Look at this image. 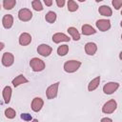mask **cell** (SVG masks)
I'll list each match as a JSON object with an SVG mask.
<instances>
[{
	"mask_svg": "<svg viewBox=\"0 0 122 122\" xmlns=\"http://www.w3.org/2000/svg\"><path fill=\"white\" fill-rule=\"evenodd\" d=\"M81 66V62L78 60H68L64 63V71L68 73H72L76 71Z\"/></svg>",
	"mask_w": 122,
	"mask_h": 122,
	"instance_id": "6da1fadb",
	"label": "cell"
},
{
	"mask_svg": "<svg viewBox=\"0 0 122 122\" xmlns=\"http://www.w3.org/2000/svg\"><path fill=\"white\" fill-rule=\"evenodd\" d=\"M30 68L32 69V71H36V72L44 71V69H45V67H46L45 62H44L42 59H39V58H37V57H33V58L30 59Z\"/></svg>",
	"mask_w": 122,
	"mask_h": 122,
	"instance_id": "7a4b0ae2",
	"label": "cell"
},
{
	"mask_svg": "<svg viewBox=\"0 0 122 122\" xmlns=\"http://www.w3.org/2000/svg\"><path fill=\"white\" fill-rule=\"evenodd\" d=\"M117 108V103L114 99H110L109 101H107L103 107H102V112L104 113H107V114H110V113H112Z\"/></svg>",
	"mask_w": 122,
	"mask_h": 122,
	"instance_id": "3957f363",
	"label": "cell"
},
{
	"mask_svg": "<svg viewBox=\"0 0 122 122\" xmlns=\"http://www.w3.org/2000/svg\"><path fill=\"white\" fill-rule=\"evenodd\" d=\"M59 82H56L54 84H51V86H49L46 90V95L48 99H53L57 96V92H58V87H59Z\"/></svg>",
	"mask_w": 122,
	"mask_h": 122,
	"instance_id": "277c9868",
	"label": "cell"
},
{
	"mask_svg": "<svg viewBox=\"0 0 122 122\" xmlns=\"http://www.w3.org/2000/svg\"><path fill=\"white\" fill-rule=\"evenodd\" d=\"M119 88V83L117 82H108L103 86V92L105 94H112Z\"/></svg>",
	"mask_w": 122,
	"mask_h": 122,
	"instance_id": "5b68a950",
	"label": "cell"
},
{
	"mask_svg": "<svg viewBox=\"0 0 122 122\" xmlns=\"http://www.w3.org/2000/svg\"><path fill=\"white\" fill-rule=\"evenodd\" d=\"M18 18L23 22H28L32 18V12L30 9H21L18 11Z\"/></svg>",
	"mask_w": 122,
	"mask_h": 122,
	"instance_id": "8992f818",
	"label": "cell"
},
{
	"mask_svg": "<svg viewBox=\"0 0 122 122\" xmlns=\"http://www.w3.org/2000/svg\"><path fill=\"white\" fill-rule=\"evenodd\" d=\"M52 51V48L47 44H40L38 47H37V52L41 55V56H44V57H48L51 55Z\"/></svg>",
	"mask_w": 122,
	"mask_h": 122,
	"instance_id": "52a82bcc",
	"label": "cell"
},
{
	"mask_svg": "<svg viewBox=\"0 0 122 122\" xmlns=\"http://www.w3.org/2000/svg\"><path fill=\"white\" fill-rule=\"evenodd\" d=\"M1 62L3 64V66L5 67H10L13 63H14V56L11 52H4L2 55V59Z\"/></svg>",
	"mask_w": 122,
	"mask_h": 122,
	"instance_id": "ba28073f",
	"label": "cell"
},
{
	"mask_svg": "<svg viewBox=\"0 0 122 122\" xmlns=\"http://www.w3.org/2000/svg\"><path fill=\"white\" fill-rule=\"evenodd\" d=\"M95 25L101 31H107L111 29V21L109 19H99L96 21Z\"/></svg>",
	"mask_w": 122,
	"mask_h": 122,
	"instance_id": "9c48e42d",
	"label": "cell"
},
{
	"mask_svg": "<svg viewBox=\"0 0 122 122\" xmlns=\"http://www.w3.org/2000/svg\"><path fill=\"white\" fill-rule=\"evenodd\" d=\"M43 105H44V101L41 97H34L31 101V104H30V107H31V110L35 112H38L41 111V109L43 108Z\"/></svg>",
	"mask_w": 122,
	"mask_h": 122,
	"instance_id": "30bf717a",
	"label": "cell"
},
{
	"mask_svg": "<svg viewBox=\"0 0 122 122\" xmlns=\"http://www.w3.org/2000/svg\"><path fill=\"white\" fill-rule=\"evenodd\" d=\"M70 40H71V38L63 32H56L52 35V41L56 44L61 43V42H69Z\"/></svg>",
	"mask_w": 122,
	"mask_h": 122,
	"instance_id": "8fae6325",
	"label": "cell"
},
{
	"mask_svg": "<svg viewBox=\"0 0 122 122\" xmlns=\"http://www.w3.org/2000/svg\"><path fill=\"white\" fill-rule=\"evenodd\" d=\"M2 25L5 29H10L13 25V16L11 14H5L2 18Z\"/></svg>",
	"mask_w": 122,
	"mask_h": 122,
	"instance_id": "7c38bea8",
	"label": "cell"
},
{
	"mask_svg": "<svg viewBox=\"0 0 122 122\" xmlns=\"http://www.w3.org/2000/svg\"><path fill=\"white\" fill-rule=\"evenodd\" d=\"M31 42V35L28 32H23L19 36V44L21 46H28Z\"/></svg>",
	"mask_w": 122,
	"mask_h": 122,
	"instance_id": "4fadbf2b",
	"label": "cell"
},
{
	"mask_svg": "<svg viewBox=\"0 0 122 122\" xmlns=\"http://www.w3.org/2000/svg\"><path fill=\"white\" fill-rule=\"evenodd\" d=\"M85 51L88 55H94L97 51V45L93 42H88L85 45Z\"/></svg>",
	"mask_w": 122,
	"mask_h": 122,
	"instance_id": "5bb4252c",
	"label": "cell"
},
{
	"mask_svg": "<svg viewBox=\"0 0 122 122\" xmlns=\"http://www.w3.org/2000/svg\"><path fill=\"white\" fill-rule=\"evenodd\" d=\"M11 92H12V90L10 86H6L4 89H3V92H2V96H3V99H4V102L6 104L10 103V98H11Z\"/></svg>",
	"mask_w": 122,
	"mask_h": 122,
	"instance_id": "9a60e30c",
	"label": "cell"
},
{
	"mask_svg": "<svg viewBox=\"0 0 122 122\" xmlns=\"http://www.w3.org/2000/svg\"><path fill=\"white\" fill-rule=\"evenodd\" d=\"M28 82H29V80L23 74H19L18 76H16L15 78L12 79L11 84L13 85V87H18V86H20L22 84H25V83H28Z\"/></svg>",
	"mask_w": 122,
	"mask_h": 122,
	"instance_id": "2e32d148",
	"label": "cell"
},
{
	"mask_svg": "<svg viewBox=\"0 0 122 122\" xmlns=\"http://www.w3.org/2000/svg\"><path fill=\"white\" fill-rule=\"evenodd\" d=\"M98 12L102 15V16H106V17H109V16H112V9L107 6V5H103V6H100L99 9H98Z\"/></svg>",
	"mask_w": 122,
	"mask_h": 122,
	"instance_id": "e0dca14e",
	"label": "cell"
},
{
	"mask_svg": "<svg viewBox=\"0 0 122 122\" xmlns=\"http://www.w3.org/2000/svg\"><path fill=\"white\" fill-rule=\"evenodd\" d=\"M99 84H100V76H96L95 78L91 80L90 83L88 84V91L89 92H93L94 90H96L98 88Z\"/></svg>",
	"mask_w": 122,
	"mask_h": 122,
	"instance_id": "ac0fdd59",
	"label": "cell"
},
{
	"mask_svg": "<svg viewBox=\"0 0 122 122\" xmlns=\"http://www.w3.org/2000/svg\"><path fill=\"white\" fill-rule=\"evenodd\" d=\"M81 30H82V33L84 35H92V34H94L96 32V30L89 24H84L81 27Z\"/></svg>",
	"mask_w": 122,
	"mask_h": 122,
	"instance_id": "d6986e66",
	"label": "cell"
},
{
	"mask_svg": "<svg viewBox=\"0 0 122 122\" xmlns=\"http://www.w3.org/2000/svg\"><path fill=\"white\" fill-rule=\"evenodd\" d=\"M67 31L70 33V35L71 36V38H72L74 41H78V40L80 39V33H79V31L77 30L76 28H74V27H70V28H68Z\"/></svg>",
	"mask_w": 122,
	"mask_h": 122,
	"instance_id": "ffe728a7",
	"label": "cell"
},
{
	"mask_svg": "<svg viewBox=\"0 0 122 122\" xmlns=\"http://www.w3.org/2000/svg\"><path fill=\"white\" fill-rule=\"evenodd\" d=\"M45 19H46V21L48 22V23H51V24H52V23H54L55 22V20H56V13L54 12V11H48L47 13H46V15H45Z\"/></svg>",
	"mask_w": 122,
	"mask_h": 122,
	"instance_id": "44dd1931",
	"label": "cell"
},
{
	"mask_svg": "<svg viewBox=\"0 0 122 122\" xmlns=\"http://www.w3.org/2000/svg\"><path fill=\"white\" fill-rule=\"evenodd\" d=\"M67 6H68V10L71 12L76 11L78 10V4L73 0H69L67 3Z\"/></svg>",
	"mask_w": 122,
	"mask_h": 122,
	"instance_id": "7402d4cb",
	"label": "cell"
},
{
	"mask_svg": "<svg viewBox=\"0 0 122 122\" xmlns=\"http://www.w3.org/2000/svg\"><path fill=\"white\" fill-rule=\"evenodd\" d=\"M69 51V46L68 45H61L57 48V54L59 56H65Z\"/></svg>",
	"mask_w": 122,
	"mask_h": 122,
	"instance_id": "603a6c76",
	"label": "cell"
},
{
	"mask_svg": "<svg viewBox=\"0 0 122 122\" xmlns=\"http://www.w3.org/2000/svg\"><path fill=\"white\" fill-rule=\"evenodd\" d=\"M16 5L15 0H4L3 1V8L5 10H11Z\"/></svg>",
	"mask_w": 122,
	"mask_h": 122,
	"instance_id": "cb8c5ba5",
	"label": "cell"
},
{
	"mask_svg": "<svg viewBox=\"0 0 122 122\" xmlns=\"http://www.w3.org/2000/svg\"><path fill=\"white\" fill-rule=\"evenodd\" d=\"M31 6H32L33 10H36V11H42V10H43L42 3H41V1H39V0H33V1L31 2Z\"/></svg>",
	"mask_w": 122,
	"mask_h": 122,
	"instance_id": "d4e9b609",
	"label": "cell"
},
{
	"mask_svg": "<svg viewBox=\"0 0 122 122\" xmlns=\"http://www.w3.org/2000/svg\"><path fill=\"white\" fill-rule=\"evenodd\" d=\"M5 115H6V117L9 118V119H12V118L15 117L16 112H15L12 108H8V109L5 110Z\"/></svg>",
	"mask_w": 122,
	"mask_h": 122,
	"instance_id": "484cf974",
	"label": "cell"
},
{
	"mask_svg": "<svg viewBox=\"0 0 122 122\" xmlns=\"http://www.w3.org/2000/svg\"><path fill=\"white\" fill-rule=\"evenodd\" d=\"M112 6L114 7L115 10H119L122 7V0H112Z\"/></svg>",
	"mask_w": 122,
	"mask_h": 122,
	"instance_id": "4316f807",
	"label": "cell"
},
{
	"mask_svg": "<svg viewBox=\"0 0 122 122\" xmlns=\"http://www.w3.org/2000/svg\"><path fill=\"white\" fill-rule=\"evenodd\" d=\"M21 118L25 121H30L32 118H31V115L29 114V113H22L21 114Z\"/></svg>",
	"mask_w": 122,
	"mask_h": 122,
	"instance_id": "83f0119b",
	"label": "cell"
},
{
	"mask_svg": "<svg viewBox=\"0 0 122 122\" xmlns=\"http://www.w3.org/2000/svg\"><path fill=\"white\" fill-rule=\"evenodd\" d=\"M56 5L59 7V8H62L64 5H65V0H56Z\"/></svg>",
	"mask_w": 122,
	"mask_h": 122,
	"instance_id": "f1b7e54d",
	"label": "cell"
},
{
	"mask_svg": "<svg viewBox=\"0 0 122 122\" xmlns=\"http://www.w3.org/2000/svg\"><path fill=\"white\" fill-rule=\"evenodd\" d=\"M44 3H45V5L48 6V7H51V6L52 5V1H51V0H44Z\"/></svg>",
	"mask_w": 122,
	"mask_h": 122,
	"instance_id": "f546056e",
	"label": "cell"
},
{
	"mask_svg": "<svg viewBox=\"0 0 122 122\" xmlns=\"http://www.w3.org/2000/svg\"><path fill=\"white\" fill-rule=\"evenodd\" d=\"M101 122H112V120L111 118H109V117H103L101 119Z\"/></svg>",
	"mask_w": 122,
	"mask_h": 122,
	"instance_id": "4dcf8cb0",
	"label": "cell"
},
{
	"mask_svg": "<svg viewBox=\"0 0 122 122\" xmlns=\"http://www.w3.org/2000/svg\"><path fill=\"white\" fill-rule=\"evenodd\" d=\"M0 46H1V47H0V50L2 51V50L5 48V44H4V42H0Z\"/></svg>",
	"mask_w": 122,
	"mask_h": 122,
	"instance_id": "1f68e13d",
	"label": "cell"
},
{
	"mask_svg": "<svg viewBox=\"0 0 122 122\" xmlns=\"http://www.w3.org/2000/svg\"><path fill=\"white\" fill-rule=\"evenodd\" d=\"M119 59L120 60H122V51H120V53H119Z\"/></svg>",
	"mask_w": 122,
	"mask_h": 122,
	"instance_id": "d6a6232c",
	"label": "cell"
},
{
	"mask_svg": "<svg viewBox=\"0 0 122 122\" xmlns=\"http://www.w3.org/2000/svg\"><path fill=\"white\" fill-rule=\"evenodd\" d=\"M30 122H38V120H37V119H32Z\"/></svg>",
	"mask_w": 122,
	"mask_h": 122,
	"instance_id": "836d02e7",
	"label": "cell"
},
{
	"mask_svg": "<svg viewBox=\"0 0 122 122\" xmlns=\"http://www.w3.org/2000/svg\"><path fill=\"white\" fill-rule=\"evenodd\" d=\"M120 26H121V27H122V21H121V22H120Z\"/></svg>",
	"mask_w": 122,
	"mask_h": 122,
	"instance_id": "e575fe53",
	"label": "cell"
},
{
	"mask_svg": "<svg viewBox=\"0 0 122 122\" xmlns=\"http://www.w3.org/2000/svg\"><path fill=\"white\" fill-rule=\"evenodd\" d=\"M121 15H122V10H121Z\"/></svg>",
	"mask_w": 122,
	"mask_h": 122,
	"instance_id": "d590c367",
	"label": "cell"
},
{
	"mask_svg": "<svg viewBox=\"0 0 122 122\" xmlns=\"http://www.w3.org/2000/svg\"><path fill=\"white\" fill-rule=\"evenodd\" d=\"M121 39H122V34H121Z\"/></svg>",
	"mask_w": 122,
	"mask_h": 122,
	"instance_id": "8d00e7d4",
	"label": "cell"
}]
</instances>
